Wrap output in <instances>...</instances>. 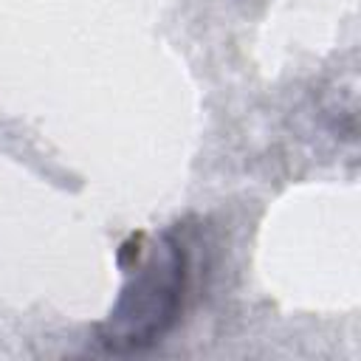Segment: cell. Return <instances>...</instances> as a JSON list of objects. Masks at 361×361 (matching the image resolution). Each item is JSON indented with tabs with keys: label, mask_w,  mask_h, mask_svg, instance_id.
<instances>
[{
	"label": "cell",
	"mask_w": 361,
	"mask_h": 361,
	"mask_svg": "<svg viewBox=\"0 0 361 361\" xmlns=\"http://www.w3.org/2000/svg\"><path fill=\"white\" fill-rule=\"evenodd\" d=\"M124 288L99 324V344L113 353L147 350L175 324L186 290V254L161 234H135L121 248Z\"/></svg>",
	"instance_id": "cell-1"
}]
</instances>
